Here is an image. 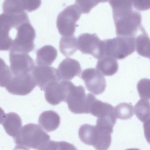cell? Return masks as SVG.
Instances as JSON below:
<instances>
[{
  "instance_id": "cell-1",
  "label": "cell",
  "mask_w": 150,
  "mask_h": 150,
  "mask_svg": "<svg viewBox=\"0 0 150 150\" xmlns=\"http://www.w3.org/2000/svg\"><path fill=\"white\" fill-rule=\"evenodd\" d=\"M13 139L17 145L38 150L50 140V136L40 126L29 123L23 126Z\"/></svg>"
},
{
  "instance_id": "cell-2",
  "label": "cell",
  "mask_w": 150,
  "mask_h": 150,
  "mask_svg": "<svg viewBox=\"0 0 150 150\" xmlns=\"http://www.w3.org/2000/svg\"><path fill=\"white\" fill-rule=\"evenodd\" d=\"M1 50H8V42L9 35L14 30L16 33L18 26L29 19L25 12L16 13H1L0 15Z\"/></svg>"
},
{
  "instance_id": "cell-3",
  "label": "cell",
  "mask_w": 150,
  "mask_h": 150,
  "mask_svg": "<svg viewBox=\"0 0 150 150\" xmlns=\"http://www.w3.org/2000/svg\"><path fill=\"white\" fill-rule=\"evenodd\" d=\"M35 35V30L29 20L23 22L17 27L10 50L26 53L30 52L34 49V41Z\"/></svg>"
},
{
  "instance_id": "cell-4",
  "label": "cell",
  "mask_w": 150,
  "mask_h": 150,
  "mask_svg": "<svg viewBox=\"0 0 150 150\" xmlns=\"http://www.w3.org/2000/svg\"><path fill=\"white\" fill-rule=\"evenodd\" d=\"M81 13L75 4L66 7L58 14L56 21L57 28L62 36L73 35L76 29V23Z\"/></svg>"
},
{
  "instance_id": "cell-5",
  "label": "cell",
  "mask_w": 150,
  "mask_h": 150,
  "mask_svg": "<svg viewBox=\"0 0 150 150\" xmlns=\"http://www.w3.org/2000/svg\"><path fill=\"white\" fill-rule=\"evenodd\" d=\"M9 59L10 68L14 76L32 73L35 67L33 60L25 52L10 50Z\"/></svg>"
},
{
  "instance_id": "cell-6",
  "label": "cell",
  "mask_w": 150,
  "mask_h": 150,
  "mask_svg": "<svg viewBox=\"0 0 150 150\" xmlns=\"http://www.w3.org/2000/svg\"><path fill=\"white\" fill-rule=\"evenodd\" d=\"M77 43L78 49L83 53L91 54L98 59L104 56L103 40L95 33L81 34L78 37Z\"/></svg>"
},
{
  "instance_id": "cell-7",
  "label": "cell",
  "mask_w": 150,
  "mask_h": 150,
  "mask_svg": "<svg viewBox=\"0 0 150 150\" xmlns=\"http://www.w3.org/2000/svg\"><path fill=\"white\" fill-rule=\"evenodd\" d=\"M37 86L32 73L24 75H13L5 86L11 94L25 96L30 93Z\"/></svg>"
},
{
  "instance_id": "cell-8",
  "label": "cell",
  "mask_w": 150,
  "mask_h": 150,
  "mask_svg": "<svg viewBox=\"0 0 150 150\" xmlns=\"http://www.w3.org/2000/svg\"><path fill=\"white\" fill-rule=\"evenodd\" d=\"M65 103L69 110L76 114H87V96L81 85L72 84L68 93Z\"/></svg>"
},
{
  "instance_id": "cell-9",
  "label": "cell",
  "mask_w": 150,
  "mask_h": 150,
  "mask_svg": "<svg viewBox=\"0 0 150 150\" xmlns=\"http://www.w3.org/2000/svg\"><path fill=\"white\" fill-rule=\"evenodd\" d=\"M73 83L68 81H55L50 83L44 91L46 100L52 105H58L62 101L65 102Z\"/></svg>"
},
{
  "instance_id": "cell-10",
  "label": "cell",
  "mask_w": 150,
  "mask_h": 150,
  "mask_svg": "<svg viewBox=\"0 0 150 150\" xmlns=\"http://www.w3.org/2000/svg\"><path fill=\"white\" fill-rule=\"evenodd\" d=\"M80 76L89 92L98 95L104 91L106 87L105 79L96 69L89 68L85 69L82 71Z\"/></svg>"
},
{
  "instance_id": "cell-11",
  "label": "cell",
  "mask_w": 150,
  "mask_h": 150,
  "mask_svg": "<svg viewBox=\"0 0 150 150\" xmlns=\"http://www.w3.org/2000/svg\"><path fill=\"white\" fill-rule=\"evenodd\" d=\"M32 74L37 86L44 91L46 87L52 82L61 81L57 69L52 67L35 66Z\"/></svg>"
},
{
  "instance_id": "cell-12",
  "label": "cell",
  "mask_w": 150,
  "mask_h": 150,
  "mask_svg": "<svg viewBox=\"0 0 150 150\" xmlns=\"http://www.w3.org/2000/svg\"><path fill=\"white\" fill-rule=\"evenodd\" d=\"M103 41L104 56H109L119 59L127 56V42L125 38L118 37L104 40Z\"/></svg>"
},
{
  "instance_id": "cell-13",
  "label": "cell",
  "mask_w": 150,
  "mask_h": 150,
  "mask_svg": "<svg viewBox=\"0 0 150 150\" xmlns=\"http://www.w3.org/2000/svg\"><path fill=\"white\" fill-rule=\"evenodd\" d=\"M41 2L38 0H5L2 4L4 13H16L30 12L38 8Z\"/></svg>"
},
{
  "instance_id": "cell-14",
  "label": "cell",
  "mask_w": 150,
  "mask_h": 150,
  "mask_svg": "<svg viewBox=\"0 0 150 150\" xmlns=\"http://www.w3.org/2000/svg\"><path fill=\"white\" fill-rule=\"evenodd\" d=\"M57 69L59 77L62 81L70 80L75 76H79L81 71L79 62L69 57L63 59Z\"/></svg>"
},
{
  "instance_id": "cell-15",
  "label": "cell",
  "mask_w": 150,
  "mask_h": 150,
  "mask_svg": "<svg viewBox=\"0 0 150 150\" xmlns=\"http://www.w3.org/2000/svg\"><path fill=\"white\" fill-rule=\"evenodd\" d=\"M87 95V113H90L98 118L114 113V108L111 104L97 99L91 93Z\"/></svg>"
},
{
  "instance_id": "cell-16",
  "label": "cell",
  "mask_w": 150,
  "mask_h": 150,
  "mask_svg": "<svg viewBox=\"0 0 150 150\" xmlns=\"http://www.w3.org/2000/svg\"><path fill=\"white\" fill-rule=\"evenodd\" d=\"M1 124L6 133L13 138L18 134L22 127L21 117L14 112L3 114L1 118Z\"/></svg>"
},
{
  "instance_id": "cell-17",
  "label": "cell",
  "mask_w": 150,
  "mask_h": 150,
  "mask_svg": "<svg viewBox=\"0 0 150 150\" xmlns=\"http://www.w3.org/2000/svg\"><path fill=\"white\" fill-rule=\"evenodd\" d=\"M60 122L59 115L52 110L43 112L40 115L38 120L39 125L47 132L56 129L59 127Z\"/></svg>"
},
{
  "instance_id": "cell-18",
  "label": "cell",
  "mask_w": 150,
  "mask_h": 150,
  "mask_svg": "<svg viewBox=\"0 0 150 150\" xmlns=\"http://www.w3.org/2000/svg\"><path fill=\"white\" fill-rule=\"evenodd\" d=\"M36 62L39 66H48L52 64L56 59L57 51L53 46L45 45L36 51Z\"/></svg>"
},
{
  "instance_id": "cell-19",
  "label": "cell",
  "mask_w": 150,
  "mask_h": 150,
  "mask_svg": "<svg viewBox=\"0 0 150 150\" xmlns=\"http://www.w3.org/2000/svg\"><path fill=\"white\" fill-rule=\"evenodd\" d=\"M96 69L103 75L111 76L116 73L118 69V64L115 58L105 56L98 59Z\"/></svg>"
},
{
  "instance_id": "cell-20",
  "label": "cell",
  "mask_w": 150,
  "mask_h": 150,
  "mask_svg": "<svg viewBox=\"0 0 150 150\" xmlns=\"http://www.w3.org/2000/svg\"><path fill=\"white\" fill-rule=\"evenodd\" d=\"M79 137L85 144L93 146L97 139V132L95 126L88 124L82 125L79 128Z\"/></svg>"
},
{
  "instance_id": "cell-21",
  "label": "cell",
  "mask_w": 150,
  "mask_h": 150,
  "mask_svg": "<svg viewBox=\"0 0 150 150\" xmlns=\"http://www.w3.org/2000/svg\"><path fill=\"white\" fill-rule=\"evenodd\" d=\"M59 48L61 53L64 56L69 57L72 55L78 49L76 37L74 35L62 36L60 40Z\"/></svg>"
},
{
  "instance_id": "cell-22",
  "label": "cell",
  "mask_w": 150,
  "mask_h": 150,
  "mask_svg": "<svg viewBox=\"0 0 150 150\" xmlns=\"http://www.w3.org/2000/svg\"><path fill=\"white\" fill-rule=\"evenodd\" d=\"M134 112L142 122H144L150 118V102L144 99H140L135 105Z\"/></svg>"
},
{
  "instance_id": "cell-23",
  "label": "cell",
  "mask_w": 150,
  "mask_h": 150,
  "mask_svg": "<svg viewBox=\"0 0 150 150\" xmlns=\"http://www.w3.org/2000/svg\"><path fill=\"white\" fill-rule=\"evenodd\" d=\"M114 112L116 118L123 120L129 119L134 115L132 105L126 103L117 105L114 108Z\"/></svg>"
},
{
  "instance_id": "cell-24",
  "label": "cell",
  "mask_w": 150,
  "mask_h": 150,
  "mask_svg": "<svg viewBox=\"0 0 150 150\" xmlns=\"http://www.w3.org/2000/svg\"><path fill=\"white\" fill-rule=\"evenodd\" d=\"M137 89L140 97L143 99L150 100V79H142L137 85Z\"/></svg>"
},
{
  "instance_id": "cell-25",
  "label": "cell",
  "mask_w": 150,
  "mask_h": 150,
  "mask_svg": "<svg viewBox=\"0 0 150 150\" xmlns=\"http://www.w3.org/2000/svg\"><path fill=\"white\" fill-rule=\"evenodd\" d=\"M106 0H76L75 4L78 7L81 13H88L92 8L100 2Z\"/></svg>"
},
{
  "instance_id": "cell-26",
  "label": "cell",
  "mask_w": 150,
  "mask_h": 150,
  "mask_svg": "<svg viewBox=\"0 0 150 150\" xmlns=\"http://www.w3.org/2000/svg\"><path fill=\"white\" fill-rule=\"evenodd\" d=\"M1 75L0 86L5 87L6 83L11 79L13 74L10 68L1 59Z\"/></svg>"
},
{
  "instance_id": "cell-27",
  "label": "cell",
  "mask_w": 150,
  "mask_h": 150,
  "mask_svg": "<svg viewBox=\"0 0 150 150\" xmlns=\"http://www.w3.org/2000/svg\"><path fill=\"white\" fill-rule=\"evenodd\" d=\"M57 144L58 150H78L74 145L65 141L57 142Z\"/></svg>"
},
{
  "instance_id": "cell-28",
  "label": "cell",
  "mask_w": 150,
  "mask_h": 150,
  "mask_svg": "<svg viewBox=\"0 0 150 150\" xmlns=\"http://www.w3.org/2000/svg\"><path fill=\"white\" fill-rule=\"evenodd\" d=\"M38 150H58L57 142L50 140Z\"/></svg>"
},
{
  "instance_id": "cell-29",
  "label": "cell",
  "mask_w": 150,
  "mask_h": 150,
  "mask_svg": "<svg viewBox=\"0 0 150 150\" xmlns=\"http://www.w3.org/2000/svg\"><path fill=\"white\" fill-rule=\"evenodd\" d=\"M143 128L146 139L150 144V118L144 122Z\"/></svg>"
},
{
  "instance_id": "cell-30",
  "label": "cell",
  "mask_w": 150,
  "mask_h": 150,
  "mask_svg": "<svg viewBox=\"0 0 150 150\" xmlns=\"http://www.w3.org/2000/svg\"><path fill=\"white\" fill-rule=\"evenodd\" d=\"M13 150H30L29 148L24 146L17 145L15 146Z\"/></svg>"
},
{
  "instance_id": "cell-31",
  "label": "cell",
  "mask_w": 150,
  "mask_h": 150,
  "mask_svg": "<svg viewBox=\"0 0 150 150\" xmlns=\"http://www.w3.org/2000/svg\"><path fill=\"white\" fill-rule=\"evenodd\" d=\"M125 150H140L139 149H137V148H131V149H126Z\"/></svg>"
}]
</instances>
